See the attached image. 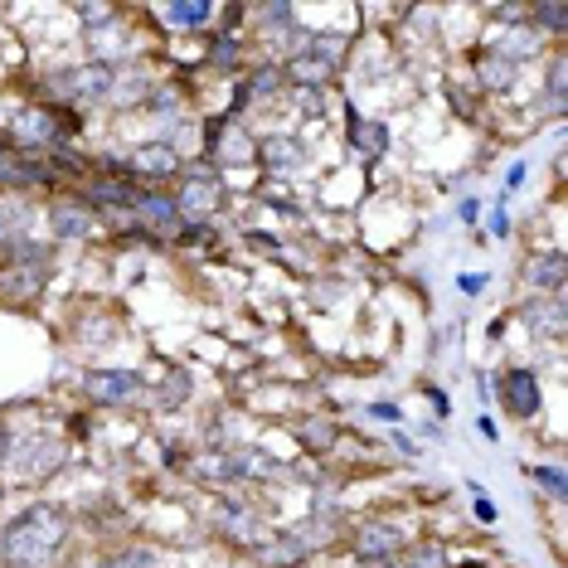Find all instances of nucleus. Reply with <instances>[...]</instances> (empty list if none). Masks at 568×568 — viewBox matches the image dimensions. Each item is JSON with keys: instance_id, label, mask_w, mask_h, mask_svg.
Masks as SVG:
<instances>
[{"instance_id": "26", "label": "nucleus", "mask_w": 568, "mask_h": 568, "mask_svg": "<svg viewBox=\"0 0 568 568\" xmlns=\"http://www.w3.org/2000/svg\"><path fill=\"white\" fill-rule=\"evenodd\" d=\"M535 481H539V486H549L554 496L564 500V476H559V471H549V467H535Z\"/></svg>"}, {"instance_id": "14", "label": "nucleus", "mask_w": 568, "mask_h": 568, "mask_svg": "<svg viewBox=\"0 0 568 568\" xmlns=\"http://www.w3.org/2000/svg\"><path fill=\"white\" fill-rule=\"evenodd\" d=\"M351 141H355V151H365V156H384V146H389V132H384L379 122L351 118Z\"/></svg>"}, {"instance_id": "9", "label": "nucleus", "mask_w": 568, "mask_h": 568, "mask_svg": "<svg viewBox=\"0 0 568 568\" xmlns=\"http://www.w3.org/2000/svg\"><path fill=\"white\" fill-rule=\"evenodd\" d=\"M30 180H49L34 161H24V151H6L0 146V185H30Z\"/></svg>"}, {"instance_id": "13", "label": "nucleus", "mask_w": 568, "mask_h": 568, "mask_svg": "<svg viewBox=\"0 0 568 568\" xmlns=\"http://www.w3.org/2000/svg\"><path fill=\"white\" fill-rule=\"evenodd\" d=\"M529 282H535V287H549V292H559V287H564V253L529 257Z\"/></svg>"}, {"instance_id": "1", "label": "nucleus", "mask_w": 568, "mask_h": 568, "mask_svg": "<svg viewBox=\"0 0 568 568\" xmlns=\"http://www.w3.org/2000/svg\"><path fill=\"white\" fill-rule=\"evenodd\" d=\"M63 535H69V525L54 506H30L0 535V554H6L10 568H44L63 549Z\"/></svg>"}, {"instance_id": "30", "label": "nucleus", "mask_w": 568, "mask_h": 568, "mask_svg": "<svg viewBox=\"0 0 568 568\" xmlns=\"http://www.w3.org/2000/svg\"><path fill=\"white\" fill-rule=\"evenodd\" d=\"M6 443H10V437H6V428H0V462H6Z\"/></svg>"}, {"instance_id": "24", "label": "nucleus", "mask_w": 568, "mask_h": 568, "mask_svg": "<svg viewBox=\"0 0 568 568\" xmlns=\"http://www.w3.org/2000/svg\"><path fill=\"white\" fill-rule=\"evenodd\" d=\"M535 20H539V24H549V30L559 34L564 24H568V10H564V6H539V10H535Z\"/></svg>"}, {"instance_id": "20", "label": "nucleus", "mask_w": 568, "mask_h": 568, "mask_svg": "<svg viewBox=\"0 0 568 568\" xmlns=\"http://www.w3.org/2000/svg\"><path fill=\"white\" fill-rule=\"evenodd\" d=\"M214 16V6H204V0H190V6H165V20L171 24H204Z\"/></svg>"}, {"instance_id": "11", "label": "nucleus", "mask_w": 568, "mask_h": 568, "mask_svg": "<svg viewBox=\"0 0 568 568\" xmlns=\"http://www.w3.org/2000/svg\"><path fill=\"white\" fill-rule=\"evenodd\" d=\"M69 93L73 98H108L112 93V69H73V79H69Z\"/></svg>"}, {"instance_id": "23", "label": "nucleus", "mask_w": 568, "mask_h": 568, "mask_svg": "<svg viewBox=\"0 0 568 568\" xmlns=\"http://www.w3.org/2000/svg\"><path fill=\"white\" fill-rule=\"evenodd\" d=\"M302 443L321 452V447H331V443H335V428H326V423H306V428H302Z\"/></svg>"}, {"instance_id": "19", "label": "nucleus", "mask_w": 568, "mask_h": 568, "mask_svg": "<svg viewBox=\"0 0 568 568\" xmlns=\"http://www.w3.org/2000/svg\"><path fill=\"white\" fill-rule=\"evenodd\" d=\"M263 161L273 165V171H292V165L302 161V151H296V141L273 136V141H263Z\"/></svg>"}, {"instance_id": "29", "label": "nucleus", "mask_w": 568, "mask_h": 568, "mask_svg": "<svg viewBox=\"0 0 568 568\" xmlns=\"http://www.w3.org/2000/svg\"><path fill=\"white\" fill-rule=\"evenodd\" d=\"M476 515H481V520H496V506H490L486 496H476Z\"/></svg>"}, {"instance_id": "25", "label": "nucleus", "mask_w": 568, "mask_h": 568, "mask_svg": "<svg viewBox=\"0 0 568 568\" xmlns=\"http://www.w3.org/2000/svg\"><path fill=\"white\" fill-rule=\"evenodd\" d=\"M408 568H447V564H443V549H437V545H423L418 554H413Z\"/></svg>"}, {"instance_id": "8", "label": "nucleus", "mask_w": 568, "mask_h": 568, "mask_svg": "<svg viewBox=\"0 0 568 568\" xmlns=\"http://www.w3.org/2000/svg\"><path fill=\"white\" fill-rule=\"evenodd\" d=\"M219 204H224V190L219 185H204V180H195V185H185L175 195V210L180 214H195V219H210Z\"/></svg>"}, {"instance_id": "16", "label": "nucleus", "mask_w": 568, "mask_h": 568, "mask_svg": "<svg viewBox=\"0 0 568 568\" xmlns=\"http://www.w3.org/2000/svg\"><path fill=\"white\" fill-rule=\"evenodd\" d=\"M257 559H263L267 568H292V564H302L306 559V545L296 535H287L282 545H267V549H257Z\"/></svg>"}, {"instance_id": "22", "label": "nucleus", "mask_w": 568, "mask_h": 568, "mask_svg": "<svg viewBox=\"0 0 568 568\" xmlns=\"http://www.w3.org/2000/svg\"><path fill=\"white\" fill-rule=\"evenodd\" d=\"M156 559H151L146 549H132V554H112V559H98L93 568H151Z\"/></svg>"}, {"instance_id": "2", "label": "nucleus", "mask_w": 568, "mask_h": 568, "mask_svg": "<svg viewBox=\"0 0 568 568\" xmlns=\"http://www.w3.org/2000/svg\"><path fill=\"white\" fill-rule=\"evenodd\" d=\"M44 277H49L44 248H16L6 273H0V296H6V302H30V296L44 287Z\"/></svg>"}, {"instance_id": "7", "label": "nucleus", "mask_w": 568, "mask_h": 568, "mask_svg": "<svg viewBox=\"0 0 568 568\" xmlns=\"http://www.w3.org/2000/svg\"><path fill=\"white\" fill-rule=\"evenodd\" d=\"M210 151L219 161H229V165H243V161H253V141L239 132V126H224V122H214L210 126Z\"/></svg>"}, {"instance_id": "28", "label": "nucleus", "mask_w": 568, "mask_h": 568, "mask_svg": "<svg viewBox=\"0 0 568 568\" xmlns=\"http://www.w3.org/2000/svg\"><path fill=\"white\" fill-rule=\"evenodd\" d=\"M374 418H384V423H398V408H394V404H374Z\"/></svg>"}, {"instance_id": "27", "label": "nucleus", "mask_w": 568, "mask_h": 568, "mask_svg": "<svg viewBox=\"0 0 568 568\" xmlns=\"http://www.w3.org/2000/svg\"><path fill=\"white\" fill-rule=\"evenodd\" d=\"M253 88H257V93H273V88H277V69H263L253 79Z\"/></svg>"}, {"instance_id": "3", "label": "nucleus", "mask_w": 568, "mask_h": 568, "mask_svg": "<svg viewBox=\"0 0 568 568\" xmlns=\"http://www.w3.org/2000/svg\"><path fill=\"white\" fill-rule=\"evenodd\" d=\"M88 394L98 404H126V398L141 394V374L136 369H93L88 374Z\"/></svg>"}, {"instance_id": "6", "label": "nucleus", "mask_w": 568, "mask_h": 568, "mask_svg": "<svg viewBox=\"0 0 568 568\" xmlns=\"http://www.w3.org/2000/svg\"><path fill=\"white\" fill-rule=\"evenodd\" d=\"M335 73V44H312L292 59V79L296 83H326Z\"/></svg>"}, {"instance_id": "12", "label": "nucleus", "mask_w": 568, "mask_h": 568, "mask_svg": "<svg viewBox=\"0 0 568 568\" xmlns=\"http://www.w3.org/2000/svg\"><path fill=\"white\" fill-rule=\"evenodd\" d=\"M359 559H394V549H398V535L389 525H374V529H365V535H359Z\"/></svg>"}, {"instance_id": "31", "label": "nucleus", "mask_w": 568, "mask_h": 568, "mask_svg": "<svg viewBox=\"0 0 568 568\" xmlns=\"http://www.w3.org/2000/svg\"><path fill=\"white\" fill-rule=\"evenodd\" d=\"M379 568H404V564H394V559H384V564H379Z\"/></svg>"}, {"instance_id": "10", "label": "nucleus", "mask_w": 568, "mask_h": 568, "mask_svg": "<svg viewBox=\"0 0 568 568\" xmlns=\"http://www.w3.org/2000/svg\"><path fill=\"white\" fill-rule=\"evenodd\" d=\"M54 234L59 239H83L93 234V214L83 204H54Z\"/></svg>"}, {"instance_id": "15", "label": "nucleus", "mask_w": 568, "mask_h": 568, "mask_svg": "<svg viewBox=\"0 0 568 568\" xmlns=\"http://www.w3.org/2000/svg\"><path fill=\"white\" fill-rule=\"evenodd\" d=\"M136 214H141V219H151L156 229H175V224H180L175 200H161V195H136Z\"/></svg>"}, {"instance_id": "21", "label": "nucleus", "mask_w": 568, "mask_h": 568, "mask_svg": "<svg viewBox=\"0 0 568 568\" xmlns=\"http://www.w3.org/2000/svg\"><path fill=\"white\" fill-rule=\"evenodd\" d=\"M224 529H229V535H239L243 545H253V539H257V520H253V515H243V510H224Z\"/></svg>"}, {"instance_id": "5", "label": "nucleus", "mask_w": 568, "mask_h": 568, "mask_svg": "<svg viewBox=\"0 0 568 568\" xmlns=\"http://www.w3.org/2000/svg\"><path fill=\"white\" fill-rule=\"evenodd\" d=\"M10 132H16L20 141H30V146H54L59 132H63V122L54 118V112H44V108H24Z\"/></svg>"}, {"instance_id": "17", "label": "nucleus", "mask_w": 568, "mask_h": 568, "mask_svg": "<svg viewBox=\"0 0 568 568\" xmlns=\"http://www.w3.org/2000/svg\"><path fill=\"white\" fill-rule=\"evenodd\" d=\"M175 151L171 146H141L136 151V171L141 175H175Z\"/></svg>"}, {"instance_id": "4", "label": "nucleus", "mask_w": 568, "mask_h": 568, "mask_svg": "<svg viewBox=\"0 0 568 568\" xmlns=\"http://www.w3.org/2000/svg\"><path fill=\"white\" fill-rule=\"evenodd\" d=\"M500 398H506V408L515 413V418H535V413H539L535 374H529V369H510L506 379H500Z\"/></svg>"}, {"instance_id": "18", "label": "nucleus", "mask_w": 568, "mask_h": 568, "mask_svg": "<svg viewBox=\"0 0 568 568\" xmlns=\"http://www.w3.org/2000/svg\"><path fill=\"white\" fill-rule=\"evenodd\" d=\"M525 321H529L535 331L559 335V331H564V306H559V302H529V306H525Z\"/></svg>"}]
</instances>
